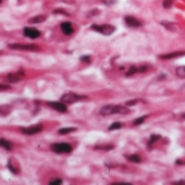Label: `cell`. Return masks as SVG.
<instances>
[{"label": "cell", "mask_w": 185, "mask_h": 185, "mask_svg": "<svg viewBox=\"0 0 185 185\" xmlns=\"http://www.w3.org/2000/svg\"><path fill=\"white\" fill-rule=\"evenodd\" d=\"M129 108L123 106H119V105H107V106L101 107V109L99 110L100 116L108 117L112 116V114H127L130 113Z\"/></svg>", "instance_id": "cell-1"}, {"label": "cell", "mask_w": 185, "mask_h": 185, "mask_svg": "<svg viewBox=\"0 0 185 185\" xmlns=\"http://www.w3.org/2000/svg\"><path fill=\"white\" fill-rule=\"evenodd\" d=\"M88 99L86 96L83 95H77L75 92H67L61 97V101L64 102V104H75V102L82 101V100Z\"/></svg>", "instance_id": "cell-2"}, {"label": "cell", "mask_w": 185, "mask_h": 185, "mask_svg": "<svg viewBox=\"0 0 185 185\" xmlns=\"http://www.w3.org/2000/svg\"><path fill=\"white\" fill-rule=\"evenodd\" d=\"M51 150L56 154H69L72 151V147L68 143H56L51 145Z\"/></svg>", "instance_id": "cell-3"}, {"label": "cell", "mask_w": 185, "mask_h": 185, "mask_svg": "<svg viewBox=\"0 0 185 185\" xmlns=\"http://www.w3.org/2000/svg\"><path fill=\"white\" fill-rule=\"evenodd\" d=\"M92 28L94 31H96V32L100 33V34L106 35V36H109V35H111L116 31V27L110 25V24H104V25H96V24H94V25H92Z\"/></svg>", "instance_id": "cell-4"}, {"label": "cell", "mask_w": 185, "mask_h": 185, "mask_svg": "<svg viewBox=\"0 0 185 185\" xmlns=\"http://www.w3.org/2000/svg\"><path fill=\"white\" fill-rule=\"evenodd\" d=\"M10 49L13 50H26V51H37L39 49V47L34 44H10Z\"/></svg>", "instance_id": "cell-5"}, {"label": "cell", "mask_w": 185, "mask_h": 185, "mask_svg": "<svg viewBox=\"0 0 185 185\" xmlns=\"http://www.w3.org/2000/svg\"><path fill=\"white\" fill-rule=\"evenodd\" d=\"M21 131L26 135H34V134H37V133L42 132L43 125L42 124H36V125H32V126L23 127Z\"/></svg>", "instance_id": "cell-6"}, {"label": "cell", "mask_w": 185, "mask_h": 185, "mask_svg": "<svg viewBox=\"0 0 185 185\" xmlns=\"http://www.w3.org/2000/svg\"><path fill=\"white\" fill-rule=\"evenodd\" d=\"M23 34L25 35L26 37H28V38H32V39L38 38V37L40 36V32L34 27H24Z\"/></svg>", "instance_id": "cell-7"}, {"label": "cell", "mask_w": 185, "mask_h": 185, "mask_svg": "<svg viewBox=\"0 0 185 185\" xmlns=\"http://www.w3.org/2000/svg\"><path fill=\"white\" fill-rule=\"evenodd\" d=\"M49 107L53 109V110H57L59 112H67L68 107L64 105V102H59V101H48L47 102Z\"/></svg>", "instance_id": "cell-8"}, {"label": "cell", "mask_w": 185, "mask_h": 185, "mask_svg": "<svg viewBox=\"0 0 185 185\" xmlns=\"http://www.w3.org/2000/svg\"><path fill=\"white\" fill-rule=\"evenodd\" d=\"M125 23H126V25L130 26V27H139V26L142 25V23L136 18L131 16V15L125 16Z\"/></svg>", "instance_id": "cell-9"}, {"label": "cell", "mask_w": 185, "mask_h": 185, "mask_svg": "<svg viewBox=\"0 0 185 185\" xmlns=\"http://www.w3.org/2000/svg\"><path fill=\"white\" fill-rule=\"evenodd\" d=\"M22 75H24V72H22V71H20L18 73H10V74H8L7 80L10 82V83H16V82H18L21 80Z\"/></svg>", "instance_id": "cell-10"}, {"label": "cell", "mask_w": 185, "mask_h": 185, "mask_svg": "<svg viewBox=\"0 0 185 185\" xmlns=\"http://www.w3.org/2000/svg\"><path fill=\"white\" fill-rule=\"evenodd\" d=\"M61 30H62V32L65 35H71L74 32L73 27H72V24L70 22H63V23H61Z\"/></svg>", "instance_id": "cell-11"}, {"label": "cell", "mask_w": 185, "mask_h": 185, "mask_svg": "<svg viewBox=\"0 0 185 185\" xmlns=\"http://www.w3.org/2000/svg\"><path fill=\"white\" fill-rule=\"evenodd\" d=\"M184 51H176V52H171V53H166V55L160 56L161 59H173V58H179L181 56H184Z\"/></svg>", "instance_id": "cell-12"}, {"label": "cell", "mask_w": 185, "mask_h": 185, "mask_svg": "<svg viewBox=\"0 0 185 185\" xmlns=\"http://www.w3.org/2000/svg\"><path fill=\"white\" fill-rule=\"evenodd\" d=\"M47 16L46 15H36L34 18H30L28 20V23H32V24H39V23H43V22L46 21Z\"/></svg>", "instance_id": "cell-13"}, {"label": "cell", "mask_w": 185, "mask_h": 185, "mask_svg": "<svg viewBox=\"0 0 185 185\" xmlns=\"http://www.w3.org/2000/svg\"><path fill=\"white\" fill-rule=\"evenodd\" d=\"M0 147H2L3 149L10 151L12 149V144L6 138H0Z\"/></svg>", "instance_id": "cell-14"}, {"label": "cell", "mask_w": 185, "mask_h": 185, "mask_svg": "<svg viewBox=\"0 0 185 185\" xmlns=\"http://www.w3.org/2000/svg\"><path fill=\"white\" fill-rule=\"evenodd\" d=\"M76 131V127H62V129L59 130V134H68V133L71 132H75Z\"/></svg>", "instance_id": "cell-15"}, {"label": "cell", "mask_w": 185, "mask_h": 185, "mask_svg": "<svg viewBox=\"0 0 185 185\" xmlns=\"http://www.w3.org/2000/svg\"><path fill=\"white\" fill-rule=\"evenodd\" d=\"M126 159L131 162H134V163H139L142 162L141 157H138L137 155H131V156H126Z\"/></svg>", "instance_id": "cell-16"}, {"label": "cell", "mask_w": 185, "mask_h": 185, "mask_svg": "<svg viewBox=\"0 0 185 185\" xmlns=\"http://www.w3.org/2000/svg\"><path fill=\"white\" fill-rule=\"evenodd\" d=\"M161 25H163L166 30H169V31H175L176 30L175 25H174L173 23H171V22H161Z\"/></svg>", "instance_id": "cell-17"}, {"label": "cell", "mask_w": 185, "mask_h": 185, "mask_svg": "<svg viewBox=\"0 0 185 185\" xmlns=\"http://www.w3.org/2000/svg\"><path fill=\"white\" fill-rule=\"evenodd\" d=\"M123 127V124L121 122H114L109 126V131H114V130H119Z\"/></svg>", "instance_id": "cell-18"}, {"label": "cell", "mask_w": 185, "mask_h": 185, "mask_svg": "<svg viewBox=\"0 0 185 185\" xmlns=\"http://www.w3.org/2000/svg\"><path fill=\"white\" fill-rule=\"evenodd\" d=\"M175 72L180 77H184L185 79V67H179L175 70Z\"/></svg>", "instance_id": "cell-19"}, {"label": "cell", "mask_w": 185, "mask_h": 185, "mask_svg": "<svg viewBox=\"0 0 185 185\" xmlns=\"http://www.w3.org/2000/svg\"><path fill=\"white\" fill-rule=\"evenodd\" d=\"M159 138H160V135H151L150 139H149V142H148V146H151L154 143H156V142H157Z\"/></svg>", "instance_id": "cell-20"}, {"label": "cell", "mask_w": 185, "mask_h": 185, "mask_svg": "<svg viewBox=\"0 0 185 185\" xmlns=\"http://www.w3.org/2000/svg\"><path fill=\"white\" fill-rule=\"evenodd\" d=\"M172 5H173V0H163V2H162L164 9H169Z\"/></svg>", "instance_id": "cell-21"}, {"label": "cell", "mask_w": 185, "mask_h": 185, "mask_svg": "<svg viewBox=\"0 0 185 185\" xmlns=\"http://www.w3.org/2000/svg\"><path fill=\"white\" fill-rule=\"evenodd\" d=\"M147 118V116H144V117H141V118H137L136 120L134 121V125H139L145 121V119Z\"/></svg>", "instance_id": "cell-22"}, {"label": "cell", "mask_w": 185, "mask_h": 185, "mask_svg": "<svg viewBox=\"0 0 185 185\" xmlns=\"http://www.w3.org/2000/svg\"><path fill=\"white\" fill-rule=\"evenodd\" d=\"M61 183H62V180H61V179H53L52 181L49 182V184L50 185H60Z\"/></svg>", "instance_id": "cell-23"}, {"label": "cell", "mask_w": 185, "mask_h": 185, "mask_svg": "<svg viewBox=\"0 0 185 185\" xmlns=\"http://www.w3.org/2000/svg\"><path fill=\"white\" fill-rule=\"evenodd\" d=\"M96 149H106V150H109V149H112L113 148V146H96Z\"/></svg>", "instance_id": "cell-24"}, {"label": "cell", "mask_w": 185, "mask_h": 185, "mask_svg": "<svg viewBox=\"0 0 185 185\" xmlns=\"http://www.w3.org/2000/svg\"><path fill=\"white\" fill-rule=\"evenodd\" d=\"M9 88H10L9 85H6V84H1V83H0V92L7 90V89H9Z\"/></svg>", "instance_id": "cell-25"}, {"label": "cell", "mask_w": 185, "mask_h": 185, "mask_svg": "<svg viewBox=\"0 0 185 185\" xmlns=\"http://www.w3.org/2000/svg\"><path fill=\"white\" fill-rule=\"evenodd\" d=\"M81 61H83V62H89L90 57H88V56H83L81 58Z\"/></svg>", "instance_id": "cell-26"}, {"label": "cell", "mask_w": 185, "mask_h": 185, "mask_svg": "<svg viewBox=\"0 0 185 185\" xmlns=\"http://www.w3.org/2000/svg\"><path fill=\"white\" fill-rule=\"evenodd\" d=\"M137 101H138V100H130V101H127L125 105H126V106H131V105H135Z\"/></svg>", "instance_id": "cell-27"}, {"label": "cell", "mask_w": 185, "mask_h": 185, "mask_svg": "<svg viewBox=\"0 0 185 185\" xmlns=\"http://www.w3.org/2000/svg\"><path fill=\"white\" fill-rule=\"evenodd\" d=\"M55 13H62V14H64V15H69V14H68L65 11H63V10H55Z\"/></svg>", "instance_id": "cell-28"}, {"label": "cell", "mask_w": 185, "mask_h": 185, "mask_svg": "<svg viewBox=\"0 0 185 185\" xmlns=\"http://www.w3.org/2000/svg\"><path fill=\"white\" fill-rule=\"evenodd\" d=\"M173 184H175V185H180V184H185V181H179V182H174Z\"/></svg>", "instance_id": "cell-29"}, {"label": "cell", "mask_w": 185, "mask_h": 185, "mask_svg": "<svg viewBox=\"0 0 185 185\" xmlns=\"http://www.w3.org/2000/svg\"><path fill=\"white\" fill-rule=\"evenodd\" d=\"M112 185H131L129 183H113Z\"/></svg>", "instance_id": "cell-30"}, {"label": "cell", "mask_w": 185, "mask_h": 185, "mask_svg": "<svg viewBox=\"0 0 185 185\" xmlns=\"http://www.w3.org/2000/svg\"><path fill=\"white\" fill-rule=\"evenodd\" d=\"M182 118H183V119H184V120H185V113H184V114H182Z\"/></svg>", "instance_id": "cell-31"}, {"label": "cell", "mask_w": 185, "mask_h": 185, "mask_svg": "<svg viewBox=\"0 0 185 185\" xmlns=\"http://www.w3.org/2000/svg\"><path fill=\"white\" fill-rule=\"evenodd\" d=\"M1 2H2V0H0V3H1Z\"/></svg>", "instance_id": "cell-32"}]
</instances>
